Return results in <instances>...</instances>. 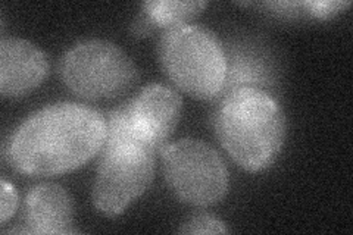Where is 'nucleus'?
I'll list each match as a JSON object with an SVG mask.
<instances>
[{
	"instance_id": "obj_1",
	"label": "nucleus",
	"mask_w": 353,
	"mask_h": 235,
	"mask_svg": "<svg viewBox=\"0 0 353 235\" xmlns=\"http://www.w3.org/2000/svg\"><path fill=\"white\" fill-rule=\"evenodd\" d=\"M106 119L80 103L43 108L22 122L10 139L8 156L15 170L28 175L70 172L101 152Z\"/></svg>"
},
{
	"instance_id": "obj_2",
	"label": "nucleus",
	"mask_w": 353,
	"mask_h": 235,
	"mask_svg": "<svg viewBox=\"0 0 353 235\" xmlns=\"http://www.w3.org/2000/svg\"><path fill=\"white\" fill-rule=\"evenodd\" d=\"M215 131L243 170L259 172L279 158L285 139L283 109L261 88L241 87L225 94L215 115Z\"/></svg>"
},
{
	"instance_id": "obj_3",
	"label": "nucleus",
	"mask_w": 353,
	"mask_h": 235,
	"mask_svg": "<svg viewBox=\"0 0 353 235\" xmlns=\"http://www.w3.org/2000/svg\"><path fill=\"white\" fill-rule=\"evenodd\" d=\"M159 59L174 84L192 97L211 100L224 93L227 53L209 30L190 24L165 30Z\"/></svg>"
},
{
	"instance_id": "obj_4",
	"label": "nucleus",
	"mask_w": 353,
	"mask_h": 235,
	"mask_svg": "<svg viewBox=\"0 0 353 235\" xmlns=\"http://www.w3.org/2000/svg\"><path fill=\"white\" fill-rule=\"evenodd\" d=\"M61 75L71 92L90 100L124 94L137 81L130 56L105 40H87L70 49L61 62Z\"/></svg>"
},
{
	"instance_id": "obj_5",
	"label": "nucleus",
	"mask_w": 353,
	"mask_h": 235,
	"mask_svg": "<svg viewBox=\"0 0 353 235\" xmlns=\"http://www.w3.org/2000/svg\"><path fill=\"white\" fill-rule=\"evenodd\" d=\"M163 174L172 193L184 203L211 206L228 192V171L205 141L184 139L162 149Z\"/></svg>"
},
{
	"instance_id": "obj_6",
	"label": "nucleus",
	"mask_w": 353,
	"mask_h": 235,
	"mask_svg": "<svg viewBox=\"0 0 353 235\" xmlns=\"http://www.w3.org/2000/svg\"><path fill=\"white\" fill-rule=\"evenodd\" d=\"M154 153L141 144H103L93 185V203L101 214L118 216L149 188Z\"/></svg>"
},
{
	"instance_id": "obj_7",
	"label": "nucleus",
	"mask_w": 353,
	"mask_h": 235,
	"mask_svg": "<svg viewBox=\"0 0 353 235\" xmlns=\"http://www.w3.org/2000/svg\"><path fill=\"white\" fill-rule=\"evenodd\" d=\"M127 105L132 125L141 139L157 152L162 150L181 116L180 94L167 85L150 84Z\"/></svg>"
},
{
	"instance_id": "obj_8",
	"label": "nucleus",
	"mask_w": 353,
	"mask_h": 235,
	"mask_svg": "<svg viewBox=\"0 0 353 235\" xmlns=\"http://www.w3.org/2000/svg\"><path fill=\"white\" fill-rule=\"evenodd\" d=\"M49 70L44 53L21 39L0 43V92L5 97H22L41 84Z\"/></svg>"
},
{
	"instance_id": "obj_9",
	"label": "nucleus",
	"mask_w": 353,
	"mask_h": 235,
	"mask_svg": "<svg viewBox=\"0 0 353 235\" xmlns=\"http://www.w3.org/2000/svg\"><path fill=\"white\" fill-rule=\"evenodd\" d=\"M74 203L71 196L58 184H40L31 190L26 201V232H72Z\"/></svg>"
},
{
	"instance_id": "obj_10",
	"label": "nucleus",
	"mask_w": 353,
	"mask_h": 235,
	"mask_svg": "<svg viewBox=\"0 0 353 235\" xmlns=\"http://www.w3.org/2000/svg\"><path fill=\"white\" fill-rule=\"evenodd\" d=\"M270 84L271 71L258 54L246 49H230L227 53L225 94L241 87H253L263 90V87Z\"/></svg>"
},
{
	"instance_id": "obj_11",
	"label": "nucleus",
	"mask_w": 353,
	"mask_h": 235,
	"mask_svg": "<svg viewBox=\"0 0 353 235\" xmlns=\"http://www.w3.org/2000/svg\"><path fill=\"white\" fill-rule=\"evenodd\" d=\"M206 2H176V0H152L143 5L154 27L165 30L187 25V22L202 12Z\"/></svg>"
},
{
	"instance_id": "obj_12",
	"label": "nucleus",
	"mask_w": 353,
	"mask_h": 235,
	"mask_svg": "<svg viewBox=\"0 0 353 235\" xmlns=\"http://www.w3.org/2000/svg\"><path fill=\"white\" fill-rule=\"evenodd\" d=\"M180 234H225L228 228L223 221L209 215V214H194L189 219H185L181 228L179 229Z\"/></svg>"
},
{
	"instance_id": "obj_13",
	"label": "nucleus",
	"mask_w": 353,
	"mask_h": 235,
	"mask_svg": "<svg viewBox=\"0 0 353 235\" xmlns=\"http://www.w3.org/2000/svg\"><path fill=\"white\" fill-rule=\"evenodd\" d=\"M349 2H334V0H323V2H305L306 15L315 18H330L345 8H347Z\"/></svg>"
},
{
	"instance_id": "obj_14",
	"label": "nucleus",
	"mask_w": 353,
	"mask_h": 235,
	"mask_svg": "<svg viewBox=\"0 0 353 235\" xmlns=\"http://www.w3.org/2000/svg\"><path fill=\"white\" fill-rule=\"evenodd\" d=\"M18 206V194L12 184L2 180V200H0V221L6 222L15 214Z\"/></svg>"
},
{
	"instance_id": "obj_15",
	"label": "nucleus",
	"mask_w": 353,
	"mask_h": 235,
	"mask_svg": "<svg viewBox=\"0 0 353 235\" xmlns=\"http://www.w3.org/2000/svg\"><path fill=\"white\" fill-rule=\"evenodd\" d=\"M153 28H154V24L145 12H141V15L134 21V24H132V32L139 37L148 36Z\"/></svg>"
}]
</instances>
